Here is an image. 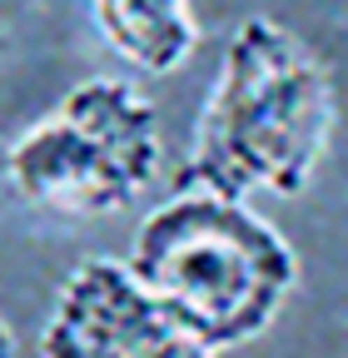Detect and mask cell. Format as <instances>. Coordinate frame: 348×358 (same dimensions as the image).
Returning <instances> with one entry per match:
<instances>
[{"instance_id":"277c9868","label":"cell","mask_w":348,"mask_h":358,"mask_svg":"<svg viewBox=\"0 0 348 358\" xmlns=\"http://www.w3.org/2000/svg\"><path fill=\"white\" fill-rule=\"evenodd\" d=\"M40 348L45 358H214L124 259L105 254L65 274Z\"/></svg>"},{"instance_id":"3957f363","label":"cell","mask_w":348,"mask_h":358,"mask_svg":"<svg viewBox=\"0 0 348 358\" xmlns=\"http://www.w3.org/2000/svg\"><path fill=\"white\" fill-rule=\"evenodd\" d=\"M164 164L159 120L140 85L95 75L55 100L6 150V179L25 204L105 219L140 199Z\"/></svg>"},{"instance_id":"7a4b0ae2","label":"cell","mask_w":348,"mask_h":358,"mask_svg":"<svg viewBox=\"0 0 348 358\" xmlns=\"http://www.w3.org/2000/svg\"><path fill=\"white\" fill-rule=\"evenodd\" d=\"M135 274L209 353L259 338L298 284V254L264 214L204 185H180L129 244Z\"/></svg>"},{"instance_id":"5b68a950","label":"cell","mask_w":348,"mask_h":358,"mask_svg":"<svg viewBox=\"0 0 348 358\" xmlns=\"http://www.w3.org/2000/svg\"><path fill=\"white\" fill-rule=\"evenodd\" d=\"M105 45L145 75H174L199 50V20L189 0H90Z\"/></svg>"},{"instance_id":"6da1fadb","label":"cell","mask_w":348,"mask_h":358,"mask_svg":"<svg viewBox=\"0 0 348 358\" xmlns=\"http://www.w3.org/2000/svg\"><path fill=\"white\" fill-rule=\"evenodd\" d=\"M333 140V80L324 60L269 15L234 25L199 110L180 185L229 199L254 189L303 194Z\"/></svg>"},{"instance_id":"8992f818","label":"cell","mask_w":348,"mask_h":358,"mask_svg":"<svg viewBox=\"0 0 348 358\" xmlns=\"http://www.w3.org/2000/svg\"><path fill=\"white\" fill-rule=\"evenodd\" d=\"M0 358H15V334L6 329V319H0Z\"/></svg>"}]
</instances>
